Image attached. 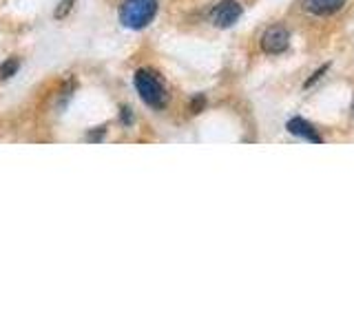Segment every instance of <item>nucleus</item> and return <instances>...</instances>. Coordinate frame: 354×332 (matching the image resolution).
Segmentation results:
<instances>
[{"mask_svg":"<svg viewBox=\"0 0 354 332\" xmlns=\"http://www.w3.org/2000/svg\"><path fill=\"white\" fill-rule=\"evenodd\" d=\"M136 82V89L142 98L144 104H149L153 109H164L166 102H169V93H166V86L162 82V77L151 71V69H140L133 77Z\"/></svg>","mask_w":354,"mask_h":332,"instance_id":"nucleus-1","label":"nucleus"},{"mask_svg":"<svg viewBox=\"0 0 354 332\" xmlns=\"http://www.w3.org/2000/svg\"><path fill=\"white\" fill-rule=\"evenodd\" d=\"M158 14V0H124L120 7V22L127 29L149 27Z\"/></svg>","mask_w":354,"mask_h":332,"instance_id":"nucleus-2","label":"nucleus"},{"mask_svg":"<svg viewBox=\"0 0 354 332\" xmlns=\"http://www.w3.org/2000/svg\"><path fill=\"white\" fill-rule=\"evenodd\" d=\"M243 7L237 0H221L213 9H210V22L219 29H228L241 18Z\"/></svg>","mask_w":354,"mask_h":332,"instance_id":"nucleus-3","label":"nucleus"},{"mask_svg":"<svg viewBox=\"0 0 354 332\" xmlns=\"http://www.w3.org/2000/svg\"><path fill=\"white\" fill-rule=\"evenodd\" d=\"M290 47V33L281 25H272L261 36V51L270 55H279Z\"/></svg>","mask_w":354,"mask_h":332,"instance_id":"nucleus-4","label":"nucleus"},{"mask_svg":"<svg viewBox=\"0 0 354 332\" xmlns=\"http://www.w3.org/2000/svg\"><path fill=\"white\" fill-rule=\"evenodd\" d=\"M301 5L313 16H332L346 7V0H304Z\"/></svg>","mask_w":354,"mask_h":332,"instance_id":"nucleus-5","label":"nucleus"},{"mask_svg":"<svg viewBox=\"0 0 354 332\" xmlns=\"http://www.w3.org/2000/svg\"><path fill=\"white\" fill-rule=\"evenodd\" d=\"M288 133H292V136L297 138H304L308 142H315V144H321L324 142V138L319 136V133L315 131V127L310 124V122H306L304 118H292V120H288V124H286Z\"/></svg>","mask_w":354,"mask_h":332,"instance_id":"nucleus-6","label":"nucleus"},{"mask_svg":"<svg viewBox=\"0 0 354 332\" xmlns=\"http://www.w3.org/2000/svg\"><path fill=\"white\" fill-rule=\"evenodd\" d=\"M18 66H20V62L16 58H9L7 62L0 64V77H3V80H9L11 75H16Z\"/></svg>","mask_w":354,"mask_h":332,"instance_id":"nucleus-7","label":"nucleus"},{"mask_svg":"<svg viewBox=\"0 0 354 332\" xmlns=\"http://www.w3.org/2000/svg\"><path fill=\"white\" fill-rule=\"evenodd\" d=\"M73 3H75V0H62V3H60V9H55V18H64V16L71 11Z\"/></svg>","mask_w":354,"mask_h":332,"instance_id":"nucleus-8","label":"nucleus"},{"mask_svg":"<svg viewBox=\"0 0 354 332\" xmlns=\"http://www.w3.org/2000/svg\"><path fill=\"white\" fill-rule=\"evenodd\" d=\"M122 122H124V124H131L133 122V113H131V109H122Z\"/></svg>","mask_w":354,"mask_h":332,"instance_id":"nucleus-9","label":"nucleus"},{"mask_svg":"<svg viewBox=\"0 0 354 332\" xmlns=\"http://www.w3.org/2000/svg\"><path fill=\"white\" fill-rule=\"evenodd\" d=\"M204 107V98H195V102H193V113H199V109Z\"/></svg>","mask_w":354,"mask_h":332,"instance_id":"nucleus-10","label":"nucleus"},{"mask_svg":"<svg viewBox=\"0 0 354 332\" xmlns=\"http://www.w3.org/2000/svg\"><path fill=\"white\" fill-rule=\"evenodd\" d=\"M352 111H354V104H352Z\"/></svg>","mask_w":354,"mask_h":332,"instance_id":"nucleus-11","label":"nucleus"}]
</instances>
